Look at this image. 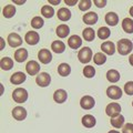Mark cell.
<instances>
[{
  "mask_svg": "<svg viewBox=\"0 0 133 133\" xmlns=\"http://www.w3.org/2000/svg\"><path fill=\"white\" fill-rule=\"evenodd\" d=\"M132 49H133V43L129 39H121L116 43V50L121 56L129 55L132 51Z\"/></svg>",
  "mask_w": 133,
  "mask_h": 133,
  "instance_id": "1",
  "label": "cell"
},
{
  "mask_svg": "<svg viewBox=\"0 0 133 133\" xmlns=\"http://www.w3.org/2000/svg\"><path fill=\"white\" fill-rule=\"evenodd\" d=\"M78 59L81 63H89L91 59H93L92 50L89 47H83L80 51L78 52Z\"/></svg>",
  "mask_w": 133,
  "mask_h": 133,
  "instance_id": "2",
  "label": "cell"
},
{
  "mask_svg": "<svg viewBox=\"0 0 133 133\" xmlns=\"http://www.w3.org/2000/svg\"><path fill=\"white\" fill-rule=\"evenodd\" d=\"M12 99L17 103H24L28 100V91L23 88H17L12 92Z\"/></svg>",
  "mask_w": 133,
  "mask_h": 133,
  "instance_id": "3",
  "label": "cell"
},
{
  "mask_svg": "<svg viewBox=\"0 0 133 133\" xmlns=\"http://www.w3.org/2000/svg\"><path fill=\"white\" fill-rule=\"evenodd\" d=\"M105 113L107 115L111 116V118H115L121 113V105L116 102H112L110 104H108L105 108Z\"/></svg>",
  "mask_w": 133,
  "mask_h": 133,
  "instance_id": "4",
  "label": "cell"
},
{
  "mask_svg": "<svg viewBox=\"0 0 133 133\" xmlns=\"http://www.w3.org/2000/svg\"><path fill=\"white\" fill-rule=\"evenodd\" d=\"M36 82L39 87H41V88H45V87H48L50 84V82H51V77H50L49 73L42 72V73H40L37 76Z\"/></svg>",
  "mask_w": 133,
  "mask_h": 133,
  "instance_id": "5",
  "label": "cell"
},
{
  "mask_svg": "<svg viewBox=\"0 0 133 133\" xmlns=\"http://www.w3.org/2000/svg\"><path fill=\"white\" fill-rule=\"evenodd\" d=\"M107 95L112 100H119L122 97V90L116 85H110L107 89Z\"/></svg>",
  "mask_w": 133,
  "mask_h": 133,
  "instance_id": "6",
  "label": "cell"
},
{
  "mask_svg": "<svg viewBox=\"0 0 133 133\" xmlns=\"http://www.w3.org/2000/svg\"><path fill=\"white\" fill-rule=\"evenodd\" d=\"M26 71L28 72L29 76H36L40 71V64L35 60L29 61L26 65Z\"/></svg>",
  "mask_w": 133,
  "mask_h": 133,
  "instance_id": "7",
  "label": "cell"
},
{
  "mask_svg": "<svg viewBox=\"0 0 133 133\" xmlns=\"http://www.w3.org/2000/svg\"><path fill=\"white\" fill-rule=\"evenodd\" d=\"M24 40L26 42L30 45H35L39 42L40 40V36L37 31H28L26 33V37H24Z\"/></svg>",
  "mask_w": 133,
  "mask_h": 133,
  "instance_id": "8",
  "label": "cell"
},
{
  "mask_svg": "<svg viewBox=\"0 0 133 133\" xmlns=\"http://www.w3.org/2000/svg\"><path fill=\"white\" fill-rule=\"evenodd\" d=\"M80 105H81L82 109L90 110L95 105V101L92 97H90V95H84V97H82L80 100Z\"/></svg>",
  "mask_w": 133,
  "mask_h": 133,
  "instance_id": "9",
  "label": "cell"
},
{
  "mask_svg": "<svg viewBox=\"0 0 133 133\" xmlns=\"http://www.w3.org/2000/svg\"><path fill=\"white\" fill-rule=\"evenodd\" d=\"M38 59L40 62H42V63L48 64L52 61V55L48 49H41L38 53Z\"/></svg>",
  "mask_w": 133,
  "mask_h": 133,
  "instance_id": "10",
  "label": "cell"
},
{
  "mask_svg": "<svg viewBox=\"0 0 133 133\" xmlns=\"http://www.w3.org/2000/svg\"><path fill=\"white\" fill-rule=\"evenodd\" d=\"M8 43H9L10 47L17 48V47H19V45L22 44V39H21V37H20L18 33L12 32V33H10V35L8 36Z\"/></svg>",
  "mask_w": 133,
  "mask_h": 133,
  "instance_id": "11",
  "label": "cell"
},
{
  "mask_svg": "<svg viewBox=\"0 0 133 133\" xmlns=\"http://www.w3.org/2000/svg\"><path fill=\"white\" fill-rule=\"evenodd\" d=\"M27 111L22 107H16L12 110V116L17 120V121H22L27 118Z\"/></svg>",
  "mask_w": 133,
  "mask_h": 133,
  "instance_id": "12",
  "label": "cell"
},
{
  "mask_svg": "<svg viewBox=\"0 0 133 133\" xmlns=\"http://www.w3.org/2000/svg\"><path fill=\"white\" fill-rule=\"evenodd\" d=\"M98 19H99V16L95 14V12L93 11H90V12H87V14H84V16H83V22L87 23V24H95L98 22Z\"/></svg>",
  "mask_w": 133,
  "mask_h": 133,
  "instance_id": "13",
  "label": "cell"
},
{
  "mask_svg": "<svg viewBox=\"0 0 133 133\" xmlns=\"http://www.w3.org/2000/svg\"><path fill=\"white\" fill-rule=\"evenodd\" d=\"M101 50L108 56H112L115 52V44L112 41H104L101 44Z\"/></svg>",
  "mask_w": 133,
  "mask_h": 133,
  "instance_id": "14",
  "label": "cell"
},
{
  "mask_svg": "<svg viewBox=\"0 0 133 133\" xmlns=\"http://www.w3.org/2000/svg\"><path fill=\"white\" fill-rule=\"evenodd\" d=\"M66 99H68V93L63 89H58L53 94V100L57 103H63L66 101Z\"/></svg>",
  "mask_w": 133,
  "mask_h": 133,
  "instance_id": "15",
  "label": "cell"
},
{
  "mask_svg": "<svg viewBox=\"0 0 133 133\" xmlns=\"http://www.w3.org/2000/svg\"><path fill=\"white\" fill-rule=\"evenodd\" d=\"M26 74L23 72H15L10 78V82L12 84H21L26 81Z\"/></svg>",
  "mask_w": 133,
  "mask_h": 133,
  "instance_id": "16",
  "label": "cell"
},
{
  "mask_svg": "<svg viewBox=\"0 0 133 133\" xmlns=\"http://www.w3.org/2000/svg\"><path fill=\"white\" fill-rule=\"evenodd\" d=\"M68 44H69V47L71 49H79L82 45V40H81V38L79 36L73 35V36H71L69 38Z\"/></svg>",
  "mask_w": 133,
  "mask_h": 133,
  "instance_id": "17",
  "label": "cell"
},
{
  "mask_svg": "<svg viewBox=\"0 0 133 133\" xmlns=\"http://www.w3.org/2000/svg\"><path fill=\"white\" fill-rule=\"evenodd\" d=\"M82 124H83V127L91 129V128H93L95 124H97V120H95V118H94L93 115L85 114L82 118Z\"/></svg>",
  "mask_w": 133,
  "mask_h": 133,
  "instance_id": "18",
  "label": "cell"
},
{
  "mask_svg": "<svg viewBox=\"0 0 133 133\" xmlns=\"http://www.w3.org/2000/svg\"><path fill=\"white\" fill-rule=\"evenodd\" d=\"M57 36L59 37V38H66V37L69 36V33H70V28L68 24H60V26H58L57 27Z\"/></svg>",
  "mask_w": 133,
  "mask_h": 133,
  "instance_id": "19",
  "label": "cell"
},
{
  "mask_svg": "<svg viewBox=\"0 0 133 133\" xmlns=\"http://www.w3.org/2000/svg\"><path fill=\"white\" fill-rule=\"evenodd\" d=\"M57 16L61 21H68V20H70V18H71V11H70L68 8H61V9L58 10Z\"/></svg>",
  "mask_w": 133,
  "mask_h": 133,
  "instance_id": "20",
  "label": "cell"
},
{
  "mask_svg": "<svg viewBox=\"0 0 133 133\" xmlns=\"http://www.w3.org/2000/svg\"><path fill=\"white\" fill-rule=\"evenodd\" d=\"M28 58V50L24 49V48H21V49H18L17 51L15 52V59L17 62H23L26 61V59Z\"/></svg>",
  "mask_w": 133,
  "mask_h": 133,
  "instance_id": "21",
  "label": "cell"
},
{
  "mask_svg": "<svg viewBox=\"0 0 133 133\" xmlns=\"http://www.w3.org/2000/svg\"><path fill=\"white\" fill-rule=\"evenodd\" d=\"M105 22L109 24V26H116L119 22V16L115 14V12H108L105 15Z\"/></svg>",
  "mask_w": 133,
  "mask_h": 133,
  "instance_id": "22",
  "label": "cell"
},
{
  "mask_svg": "<svg viewBox=\"0 0 133 133\" xmlns=\"http://www.w3.org/2000/svg\"><path fill=\"white\" fill-rule=\"evenodd\" d=\"M51 49L53 52L56 53H62L65 50V44L60 40H56L51 43Z\"/></svg>",
  "mask_w": 133,
  "mask_h": 133,
  "instance_id": "23",
  "label": "cell"
},
{
  "mask_svg": "<svg viewBox=\"0 0 133 133\" xmlns=\"http://www.w3.org/2000/svg\"><path fill=\"white\" fill-rule=\"evenodd\" d=\"M107 79L108 81H110L111 83H115L120 80V73L119 71H116L114 69H111L107 72Z\"/></svg>",
  "mask_w": 133,
  "mask_h": 133,
  "instance_id": "24",
  "label": "cell"
},
{
  "mask_svg": "<svg viewBox=\"0 0 133 133\" xmlns=\"http://www.w3.org/2000/svg\"><path fill=\"white\" fill-rule=\"evenodd\" d=\"M58 73L62 77H68L71 73V66L68 63H61L58 66Z\"/></svg>",
  "mask_w": 133,
  "mask_h": 133,
  "instance_id": "25",
  "label": "cell"
},
{
  "mask_svg": "<svg viewBox=\"0 0 133 133\" xmlns=\"http://www.w3.org/2000/svg\"><path fill=\"white\" fill-rule=\"evenodd\" d=\"M16 14V7L14 5H7L5 8L2 9V15L5 18H12Z\"/></svg>",
  "mask_w": 133,
  "mask_h": 133,
  "instance_id": "26",
  "label": "cell"
},
{
  "mask_svg": "<svg viewBox=\"0 0 133 133\" xmlns=\"http://www.w3.org/2000/svg\"><path fill=\"white\" fill-rule=\"evenodd\" d=\"M123 124H124V116L122 114H119L118 116L111 119V125L113 128H116V129L123 128Z\"/></svg>",
  "mask_w": 133,
  "mask_h": 133,
  "instance_id": "27",
  "label": "cell"
},
{
  "mask_svg": "<svg viewBox=\"0 0 133 133\" xmlns=\"http://www.w3.org/2000/svg\"><path fill=\"white\" fill-rule=\"evenodd\" d=\"M122 29L127 33H133V20L131 18H125L122 21Z\"/></svg>",
  "mask_w": 133,
  "mask_h": 133,
  "instance_id": "28",
  "label": "cell"
},
{
  "mask_svg": "<svg viewBox=\"0 0 133 133\" xmlns=\"http://www.w3.org/2000/svg\"><path fill=\"white\" fill-rule=\"evenodd\" d=\"M0 65H1V69L5 70V71H8V70H10L14 68V61L12 59L8 57H5L1 59V62H0Z\"/></svg>",
  "mask_w": 133,
  "mask_h": 133,
  "instance_id": "29",
  "label": "cell"
},
{
  "mask_svg": "<svg viewBox=\"0 0 133 133\" xmlns=\"http://www.w3.org/2000/svg\"><path fill=\"white\" fill-rule=\"evenodd\" d=\"M82 37L83 39L87 40V41H93L94 40V37H95V32L92 28H85L82 32Z\"/></svg>",
  "mask_w": 133,
  "mask_h": 133,
  "instance_id": "30",
  "label": "cell"
},
{
  "mask_svg": "<svg viewBox=\"0 0 133 133\" xmlns=\"http://www.w3.org/2000/svg\"><path fill=\"white\" fill-rule=\"evenodd\" d=\"M41 14H42V16L47 19L52 18L53 15H55V9H53L51 6L45 5V6H43L42 8H41Z\"/></svg>",
  "mask_w": 133,
  "mask_h": 133,
  "instance_id": "31",
  "label": "cell"
},
{
  "mask_svg": "<svg viewBox=\"0 0 133 133\" xmlns=\"http://www.w3.org/2000/svg\"><path fill=\"white\" fill-rule=\"evenodd\" d=\"M93 61H94L95 64L102 65V64L105 63V61H107V56L104 55V53H102V52H98V53H95V55L93 56Z\"/></svg>",
  "mask_w": 133,
  "mask_h": 133,
  "instance_id": "32",
  "label": "cell"
},
{
  "mask_svg": "<svg viewBox=\"0 0 133 133\" xmlns=\"http://www.w3.org/2000/svg\"><path fill=\"white\" fill-rule=\"evenodd\" d=\"M110 35H111V30L108 27H101L98 30V37L102 40L108 39L110 37Z\"/></svg>",
  "mask_w": 133,
  "mask_h": 133,
  "instance_id": "33",
  "label": "cell"
},
{
  "mask_svg": "<svg viewBox=\"0 0 133 133\" xmlns=\"http://www.w3.org/2000/svg\"><path fill=\"white\" fill-rule=\"evenodd\" d=\"M43 24H44V21L41 17L37 16L31 20V27L35 28V29H41L43 27Z\"/></svg>",
  "mask_w": 133,
  "mask_h": 133,
  "instance_id": "34",
  "label": "cell"
},
{
  "mask_svg": "<svg viewBox=\"0 0 133 133\" xmlns=\"http://www.w3.org/2000/svg\"><path fill=\"white\" fill-rule=\"evenodd\" d=\"M83 76L85 78H93L95 76V69L91 65H85L83 69Z\"/></svg>",
  "mask_w": 133,
  "mask_h": 133,
  "instance_id": "35",
  "label": "cell"
},
{
  "mask_svg": "<svg viewBox=\"0 0 133 133\" xmlns=\"http://www.w3.org/2000/svg\"><path fill=\"white\" fill-rule=\"evenodd\" d=\"M91 6H92V1L91 0H81V1H79V9L81 11L89 10Z\"/></svg>",
  "mask_w": 133,
  "mask_h": 133,
  "instance_id": "36",
  "label": "cell"
},
{
  "mask_svg": "<svg viewBox=\"0 0 133 133\" xmlns=\"http://www.w3.org/2000/svg\"><path fill=\"white\" fill-rule=\"evenodd\" d=\"M124 92L128 95H133V81H129L124 84Z\"/></svg>",
  "mask_w": 133,
  "mask_h": 133,
  "instance_id": "37",
  "label": "cell"
},
{
  "mask_svg": "<svg viewBox=\"0 0 133 133\" xmlns=\"http://www.w3.org/2000/svg\"><path fill=\"white\" fill-rule=\"evenodd\" d=\"M122 133H133V124L132 123H127L125 125H123Z\"/></svg>",
  "mask_w": 133,
  "mask_h": 133,
  "instance_id": "38",
  "label": "cell"
},
{
  "mask_svg": "<svg viewBox=\"0 0 133 133\" xmlns=\"http://www.w3.org/2000/svg\"><path fill=\"white\" fill-rule=\"evenodd\" d=\"M93 3L98 8H103V7L107 5V0H94Z\"/></svg>",
  "mask_w": 133,
  "mask_h": 133,
  "instance_id": "39",
  "label": "cell"
},
{
  "mask_svg": "<svg viewBox=\"0 0 133 133\" xmlns=\"http://www.w3.org/2000/svg\"><path fill=\"white\" fill-rule=\"evenodd\" d=\"M64 2H65L68 6H74L78 1H77V0H64Z\"/></svg>",
  "mask_w": 133,
  "mask_h": 133,
  "instance_id": "40",
  "label": "cell"
},
{
  "mask_svg": "<svg viewBox=\"0 0 133 133\" xmlns=\"http://www.w3.org/2000/svg\"><path fill=\"white\" fill-rule=\"evenodd\" d=\"M5 45H6L5 40H3V39L1 38V39H0V49H1V50H3V49H5Z\"/></svg>",
  "mask_w": 133,
  "mask_h": 133,
  "instance_id": "41",
  "label": "cell"
},
{
  "mask_svg": "<svg viewBox=\"0 0 133 133\" xmlns=\"http://www.w3.org/2000/svg\"><path fill=\"white\" fill-rule=\"evenodd\" d=\"M129 62H130V64L133 66V53H132L130 57H129Z\"/></svg>",
  "mask_w": 133,
  "mask_h": 133,
  "instance_id": "42",
  "label": "cell"
},
{
  "mask_svg": "<svg viewBox=\"0 0 133 133\" xmlns=\"http://www.w3.org/2000/svg\"><path fill=\"white\" fill-rule=\"evenodd\" d=\"M49 2L50 3H52V5H58V3H60V1H59V0H57V1H53V0H49Z\"/></svg>",
  "mask_w": 133,
  "mask_h": 133,
  "instance_id": "43",
  "label": "cell"
},
{
  "mask_svg": "<svg viewBox=\"0 0 133 133\" xmlns=\"http://www.w3.org/2000/svg\"><path fill=\"white\" fill-rule=\"evenodd\" d=\"M130 15H131V16L133 17V6H132V7L130 8Z\"/></svg>",
  "mask_w": 133,
  "mask_h": 133,
  "instance_id": "44",
  "label": "cell"
},
{
  "mask_svg": "<svg viewBox=\"0 0 133 133\" xmlns=\"http://www.w3.org/2000/svg\"><path fill=\"white\" fill-rule=\"evenodd\" d=\"M108 133H120V132H118L116 130H111V131H109Z\"/></svg>",
  "mask_w": 133,
  "mask_h": 133,
  "instance_id": "45",
  "label": "cell"
},
{
  "mask_svg": "<svg viewBox=\"0 0 133 133\" xmlns=\"http://www.w3.org/2000/svg\"><path fill=\"white\" fill-rule=\"evenodd\" d=\"M2 93H3V85L1 84V94H2Z\"/></svg>",
  "mask_w": 133,
  "mask_h": 133,
  "instance_id": "46",
  "label": "cell"
},
{
  "mask_svg": "<svg viewBox=\"0 0 133 133\" xmlns=\"http://www.w3.org/2000/svg\"><path fill=\"white\" fill-rule=\"evenodd\" d=\"M132 107H133V101H132Z\"/></svg>",
  "mask_w": 133,
  "mask_h": 133,
  "instance_id": "47",
  "label": "cell"
}]
</instances>
